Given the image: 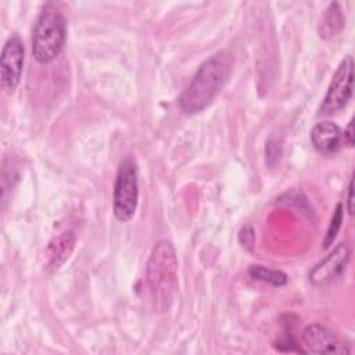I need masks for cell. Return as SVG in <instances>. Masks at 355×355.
I'll return each instance as SVG.
<instances>
[{"label":"cell","instance_id":"cell-11","mask_svg":"<svg viewBox=\"0 0 355 355\" xmlns=\"http://www.w3.org/2000/svg\"><path fill=\"white\" fill-rule=\"evenodd\" d=\"M326 11L327 12L322 19V28H320V36L323 37L336 35L344 26V17L341 14L338 3H331Z\"/></svg>","mask_w":355,"mask_h":355},{"label":"cell","instance_id":"cell-8","mask_svg":"<svg viewBox=\"0 0 355 355\" xmlns=\"http://www.w3.org/2000/svg\"><path fill=\"white\" fill-rule=\"evenodd\" d=\"M302 345L305 347V352L312 354H349L351 349L348 348L344 341L320 324H309L302 331Z\"/></svg>","mask_w":355,"mask_h":355},{"label":"cell","instance_id":"cell-9","mask_svg":"<svg viewBox=\"0 0 355 355\" xmlns=\"http://www.w3.org/2000/svg\"><path fill=\"white\" fill-rule=\"evenodd\" d=\"M343 141V132L334 122H318L311 130V143L323 155L336 154L341 148Z\"/></svg>","mask_w":355,"mask_h":355},{"label":"cell","instance_id":"cell-16","mask_svg":"<svg viewBox=\"0 0 355 355\" xmlns=\"http://www.w3.org/2000/svg\"><path fill=\"white\" fill-rule=\"evenodd\" d=\"M344 141L347 143L348 147H352L354 146V119L349 121L345 132H344Z\"/></svg>","mask_w":355,"mask_h":355},{"label":"cell","instance_id":"cell-17","mask_svg":"<svg viewBox=\"0 0 355 355\" xmlns=\"http://www.w3.org/2000/svg\"><path fill=\"white\" fill-rule=\"evenodd\" d=\"M354 180H349V186H348V200H347V209L349 212V215L354 214Z\"/></svg>","mask_w":355,"mask_h":355},{"label":"cell","instance_id":"cell-14","mask_svg":"<svg viewBox=\"0 0 355 355\" xmlns=\"http://www.w3.org/2000/svg\"><path fill=\"white\" fill-rule=\"evenodd\" d=\"M239 241L245 250H248V251L252 250L254 243H255V233H254V229L251 225H245L241 227V230L239 233Z\"/></svg>","mask_w":355,"mask_h":355},{"label":"cell","instance_id":"cell-5","mask_svg":"<svg viewBox=\"0 0 355 355\" xmlns=\"http://www.w3.org/2000/svg\"><path fill=\"white\" fill-rule=\"evenodd\" d=\"M354 82V61L352 57H345L337 67L326 96L320 104V115H333L341 111L352 97Z\"/></svg>","mask_w":355,"mask_h":355},{"label":"cell","instance_id":"cell-4","mask_svg":"<svg viewBox=\"0 0 355 355\" xmlns=\"http://www.w3.org/2000/svg\"><path fill=\"white\" fill-rule=\"evenodd\" d=\"M139 202V178L137 166L132 157H125L116 172L112 194L114 216L119 222H129L133 219Z\"/></svg>","mask_w":355,"mask_h":355},{"label":"cell","instance_id":"cell-6","mask_svg":"<svg viewBox=\"0 0 355 355\" xmlns=\"http://www.w3.org/2000/svg\"><path fill=\"white\" fill-rule=\"evenodd\" d=\"M24 67V44L17 33H12L3 46L0 57V76L3 89L11 94L15 92Z\"/></svg>","mask_w":355,"mask_h":355},{"label":"cell","instance_id":"cell-15","mask_svg":"<svg viewBox=\"0 0 355 355\" xmlns=\"http://www.w3.org/2000/svg\"><path fill=\"white\" fill-rule=\"evenodd\" d=\"M280 153H282L280 141H277L273 137H269V140L266 141V146H265V154H266L268 161L270 164L276 162L279 159V157H280Z\"/></svg>","mask_w":355,"mask_h":355},{"label":"cell","instance_id":"cell-2","mask_svg":"<svg viewBox=\"0 0 355 355\" xmlns=\"http://www.w3.org/2000/svg\"><path fill=\"white\" fill-rule=\"evenodd\" d=\"M147 286L158 312L169 309L178 290V257L172 241L158 240L147 262Z\"/></svg>","mask_w":355,"mask_h":355},{"label":"cell","instance_id":"cell-12","mask_svg":"<svg viewBox=\"0 0 355 355\" xmlns=\"http://www.w3.org/2000/svg\"><path fill=\"white\" fill-rule=\"evenodd\" d=\"M250 276L255 280H259V282H265V283H269L272 286H276V287H280V286H284L287 283V275L282 270H276V269H269V268H265L262 265H254L250 268Z\"/></svg>","mask_w":355,"mask_h":355},{"label":"cell","instance_id":"cell-1","mask_svg":"<svg viewBox=\"0 0 355 355\" xmlns=\"http://www.w3.org/2000/svg\"><path fill=\"white\" fill-rule=\"evenodd\" d=\"M233 69L232 54L226 50L207 58L197 69L178 103L184 114L204 111L222 92Z\"/></svg>","mask_w":355,"mask_h":355},{"label":"cell","instance_id":"cell-13","mask_svg":"<svg viewBox=\"0 0 355 355\" xmlns=\"http://www.w3.org/2000/svg\"><path fill=\"white\" fill-rule=\"evenodd\" d=\"M343 218H344V207H343L341 202H338L336 205V209H334L333 215H331V219H330V223H329L324 240H323V248H329L333 244V241L336 240L337 233H338V230L341 227V223H343Z\"/></svg>","mask_w":355,"mask_h":355},{"label":"cell","instance_id":"cell-3","mask_svg":"<svg viewBox=\"0 0 355 355\" xmlns=\"http://www.w3.org/2000/svg\"><path fill=\"white\" fill-rule=\"evenodd\" d=\"M67 40V21L61 10L54 3H47L42 8L32 37V54L40 64L54 61L64 50Z\"/></svg>","mask_w":355,"mask_h":355},{"label":"cell","instance_id":"cell-7","mask_svg":"<svg viewBox=\"0 0 355 355\" xmlns=\"http://www.w3.org/2000/svg\"><path fill=\"white\" fill-rule=\"evenodd\" d=\"M349 247L345 243L338 244L329 255H326L320 262H318L309 272V280L315 286H329L338 280L348 265L349 261Z\"/></svg>","mask_w":355,"mask_h":355},{"label":"cell","instance_id":"cell-10","mask_svg":"<svg viewBox=\"0 0 355 355\" xmlns=\"http://www.w3.org/2000/svg\"><path fill=\"white\" fill-rule=\"evenodd\" d=\"M75 243H76V237L72 232H62L61 234L50 240V243L44 250L46 269L50 272L60 269L72 254L75 248Z\"/></svg>","mask_w":355,"mask_h":355}]
</instances>
